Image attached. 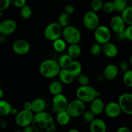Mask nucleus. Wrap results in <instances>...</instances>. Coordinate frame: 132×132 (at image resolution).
<instances>
[{
  "label": "nucleus",
  "mask_w": 132,
  "mask_h": 132,
  "mask_svg": "<svg viewBox=\"0 0 132 132\" xmlns=\"http://www.w3.org/2000/svg\"><path fill=\"white\" fill-rule=\"evenodd\" d=\"M32 126L34 131L36 132L55 131V124L54 118L50 113L45 111L34 113Z\"/></svg>",
  "instance_id": "obj_1"
},
{
  "label": "nucleus",
  "mask_w": 132,
  "mask_h": 132,
  "mask_svg": "<svg viewBox=\"0 0 132 132\" xmlns=\"http://www.w3.org/2000/svg\"><path fill=\"white\" fill-rule=\"evenodd\" d=\"M61 68L57 61L54 59L44 60L39 65V72L43 77L47 79L54 78L58 76Z\"/></svg>",
  "instance_id": "obj_2"
},
{
  "label": "nucleus",
  "mask_w": 132,
  "mask_h": 132,
  "mask_svg": "<svg viewBox=\"0 0 132 132\" xmlns=\"http://www.w3.org/2000/svg\"><path fill=\"white\" fill-rule=\"evenodd\" d=\"M99 92L97 91L94 87L89 86H80L76 91V96L77 99L82 101L85 103H90L96 97H99Z\"/></svg>",
  "instance_id": "obj_3"
},
{
  "label": "nucleus",
  "mask_w": 132,
  "mask_h": 132,
  "mask_svg": "<svg viewBox=\"0 0 132 132\" xmlns=\"http://www.w3.org/2000/svg\"><path fill=\"white\" fill-rule=\"evenodd\" d=\"M62 36L67 43L70 44L79 43L81 39V34L77 27L68 25L63 28Z\"/></svg>",
  "instance_id": "obj_4"
},
{
  "label": "nucleus",
  "mask_w": 132,
  "mask_h": 132,
  "mask_svg": "<svg viewBox=\"0 0 132 132\" xmlns=\"http://www.w3.org/2000/svg\"><path fill=\"white\" fill-rule=\"evenodd\" d=\"M62 31L63 27L57 22H53L46 26L44 30V36L46 39L54 41L61 37Z\"/></svg>",
  "instance_id": "obj_5"
},
{
  "label": "nucleus",
  "mask_w": 132,
  "mask_h": 132,
  "mask_svg": "<svg viewBox=\"0 0 132 132\" xmlns=\"http://www.w3.org/2000/svg\"><path fill=\"white\" fill-rule=\"evenodd\" d=\"M85 110V103L77 98L68 103L66 111L71 117H77L82 116Z\"/></svg>",
  "instance_id": "obj_6"
},
{
  "label": "nucleus",
  "mask_w": 132,
  "mask_h": 132,
  "mask_svg": "<svg viewBox=\"0 0 132 132\" xmlns=\"http://www.w3.org/2000/svg\"><path fill=\"white\" fill-rule=\"evenodd\" d=\"M111 36L110 29L105 25H99L94 30V39L101 45L110 41Z\"/></svg>",
  "instance_id": "obj_7"
},
{
  "label": "nucleus",
  "mask_w": 132,
  "mask_h": 132,
  "mask_svg": "<svg viewBox=\"0 0 132 132\" xmlns=\"http://www.w3.org/2000/svg\"><path fill=\"white\" fill-rule=\"evenodd\" d=\"M34 113L31 110L23 109L18 112L15 116V121L17 125L20 127H24L27 125H32L33 122Z\"/></svg>",
  "instance_id": "obj_8"
},
{
  "label": "nucleus",
  "mask_w": 132,
  "mask_h": 132,
  "mask_svg": "<svg viewBox=\"0 0 132 132\" xmlns=\"http://www.w3.org/2000/svg\"><path fill=\"white\" fill-rule=\"evenodd\" d=\"M99 21H100L97 14L93 10L88 11L84 15V26L90 30H94L99 25Z\"/></svg>",
  "instance_id": "obj_9"
},
{
  "label": "nucleus",
  "mask_w": 132,
  "mask_h": 132,
  "mask_svg": "<svg viewBox=\"0 0 132 132\" xmlns=\"http://www.w3.org/2000/svg\"><path fill=\"white\" fill-rule=\"evenodd\" d=\"M118 103L122 112L132 116V94L125 93L121 94L119 97Z\"/></svg>",
  "instance_id": "obj_10"
},
{
  "label": "nucleus",
  "mask_w": 132,
  "mask_h": 132,
  "mask_svg": "<svg viewBox=\"0 0 132 132\" xmlns=\"http://www.w3.org/2000/svg\"><path fill=\"white\" fill-rule=\"evenodd\" d=\"M13 52L19 55H26L30 50V45L29 43L25 39H20L14 41L12 46Z\"/></svg>",
  "instance_id": "obj_11"
},
{
  "label": "nucleus",
  "mask_w": 132,
  "mask_h": 132,
  "mask_svg": "<svg viewBox=\"0 0 132 132\" xmlns=\"http://www.w3.org/2000/svg\"><path fill=\"white\" fill-rule=\"evenodd\" d=\"M68 104V99L62 93L54 95L53 97L52 107L55 112H59L66 110Z\"/></svg>",
  "instance_id": "obj_12"
},
{
  "label": "nucleus",
  "mask_w": 132,
  "mask_h": 132,
  "mask_svg": "<svg viewBox=\"0 0 132 132\" xmlns=\"http://www.w3.org/2000/svg\"><path fill=\"white\" fill-rule=\"evenodd\" d=\"M17 29V23L13 19H8L0 23V34L3 36H10Z\"/></svg>",
  "instance_id": "obj_13"
},
{
  "label": "nucleus",
  "mask_w": 132,
  "mask_h": 132,
  "mask_svg": "<svg viewBox=\"0 0 132 132\" xmlns=\"http://www.w3.org/2000/svg\"><path fill=\"white\" fill-rule=\"evenodd\" d=\"M104 112L109 118L115 119L120 116L122 111L118 102L112 101L104 105Z\"/></svg>",
  "instance_id": "obj_14"
},
{
  "label": "nucleus",
  "mask_w": 132,
  "mask_h": 132,
  "mask_svg": "<svg viewBox=\"0 0 132 132\" xmlns=\"http://www.w3.org/2000/svg\"><path fill=\"white\" fill-rule=\"evenodd\" d=\"M110 24L112 30L117 34L124 32L126 24L121 15H115L111 19Z\"/></svg>",
  "instance_id": "obj_15"
},
{
  "label": "nucleus",
  "mask_w": 132,
  "mask_h": 132,
  "mask_svg": "<svg viewBox=\"0 0 132 132\" xmlns=\"http://www.w3.org/2000/svg\"><path fill=\"white\" fill-rule=\"evenodd\" d=\"M102 53L107 57L113 58L117 55L119 49L114 43L108 41L102 45Z\"/></svg>",
  "instance_id": "obj_16"
},
{
  "label": "nucleus",
  "mask_w": 132,
  "mask_h": 132,
  "mask_svg": "<svg viewBox=\"0 0 132 132\" xmlns=\"http://www.w3.org/2000/svg\"><path fill=\"white\" fill-rule=\"evenodd\" d=\"M119 72L118 67L114 64H109L105 67L103 71L104 79L108 81H112L117 77Z\"/></svg>",
  "instance_id": "obj_17"
},
{
  "label": "nucleus",
  "mask_w": 132,
  "mask_h": 132,
  "mask_svg": "<svg viewBox=\"0 0 132 132\" xmlns=\"http://www.w3.org/2000/svg\"><path fill=\"white\" fill-rule=\"evenodd\" d=\"M104 102L98 97H95L90 102V110L95 114V116L101 114L104 112Z\"/></svg>",
  "instance_id": "obj_18"
},
{
  "label": "nucleus",
  "mask_w": 132,
  "mask_h": 132,
  "mask_svg": "<svg viewBox=\"0 0 132 132\" xmlns=\"http://www.w3.org/2000/svg\"><path fill=\"white\" fill-rule=\"evenodd\" d=\"M90 131L91 132H105L106 125L101 119H94L90 122Z\"/></svg>",
  "instance_id": "obj_19"
},
{
  "label": "nucleus",
  "mask_w": 132,
  "mask_h": 132,
  "mask_svg": "<svg viewBox=\"0 0 132 132\" xmlns=\"http://www.w3.org/2000/svg\"><path fill=\"white\" fill-rule=\"evenodd\" d=\"M46 101L42 98H37L31 102V111L34 113L45 111L46 108Z\"/></svg>",
  "instance_id": "obj_20"
},
{
  "label": "nucleus",
  "mask_w": 132,
  "mask_h": 132,
  "mask_svg": "<svg viewBox=\"0 0 132 132\" xmlns=\"http://www.w3.org/2000/svg\"><path fill=\"white\" fill-rule=\"evenodd\" d=\"M58 76L61 82L65 85H70L72 83L75 79L68 69H61L58 73Z\"/></svg>",
  "instance_id": "obj_21"
},
{
  "label": "nucleus",
  "mask_w": 132,
  "mask_h": 132,
  "mask_svg": "<svg viewBox=\"0 0 132 132\" xmlns=\"http://www.w3.org/2000/svg\"><path fill=\"white\" fill-rule=\"evenodd\" d=\"M67 69L75 78L77 77L81 73H82V65H81V63L78 61H72Z\"/></svg>",
  "instance_id": "obj_22"
},
{
  "label": "nucleus",
  "mask_w": 132,
  "mask_h": 132,
  "mask_svg": "<svg viewBox=\"0 0 132 132\" xmlns=\"http://www.w3.org/2000/svg\"><path fill=\"white\" fill-rule=\"evenodd\" d=\"M71 117L66 110L57 112L56 121L59 125L65 126L70 122Z\"/></svg>",
  "instance_id": "obj_23"
},
{
  "label": "nucleus",
  "mask_w": 132,
  "mask_h": 132,
  "mask_svg": "<svg viewBox=\"0 0 132 132\" xmlns=\"http://www.w3.org/2000/svg\"><path fill=\"white\" fill-rule=\"evenodd\" d=\"M67 54L73 59H77L81 54V47L79 43L70 44L67 50Z\"/></svg>",
  "instance_id": "obj_24"
},
{
  "label": "nucleus",
  "mask_w": 132,
  "mask_h": 132,
  "mask_svg": "<svg viewBox=\"0 0 132 132\" xmlns=\"http://www.w3.org/2000/svg\"><path fill=\"white\" fill-rule=\"evenodd\" d=\"M73 60L68 54H64L59 57L57 63L61 69H67Z\"/></svg>",
  "instance_id": "obj_25"
},
{
  "label": "nucleus",
  "mask_w": 132,
  "mask_h": 132,
  "mask_svg": "<svg viewBox=\"0 0 132 132\" xmlns=\"http://www.w3.org/2000/svg\"><path fill=\"white\" fill-rule=\"evenodd\" d=\"M63 90V85L61 81H54L50 82V85H49V92L53 95L61 94Z\"/></svg>",
  "instance_id": "obj_26"
},
{
  "label": "nucleus",
  "mask_w": 132,
  "mask_h": 132,
  "mask_svg": "<svg viewBox=\"0 0 132 132\" xmlns=\"http://www.w3.org/2000/svg\"><path fill=\"white\" fill-rule=\"evenodd\" d=\"M12 106L10 103L3 99H0V116H6L10 114Z\"/></svg>",
  "instance_id": "obj_27"
},
{
  "label": "nucleus",
  "mask_w": 132,
  "mask_h": 132,
  "mask_svg": "<svg viewBox=\"0 0 132 132\" xmlns=\"http://www.w3.org/2000/svg\"><path fill=\"white\" fill-rule=\"evenodd\" d=\"M67 42L63 39L58 38L53 41V48L57 52H63L66 50Z\"/></svg>",
  "instance_id": "obj_28"
},
{
  "label": "nucleus",
  "mask_w": 132,
  "mask_h": 132,
  "mask_svg": "<svg viewBox=\"0 0 132 132\" xmlns=\"http://www.w3.org/2000/svg\"><path fill=\"white\" fill-rule=\"evenodd\" d=\"M121 16L128 25H132V6H127L122 12Z\"/></svg>",
  "instance_id": "obj_29"
},
{
  "label": "nucleus",
  "mask_w": 132,
  "mask_h": 132,
  "mask_svg": "<svg viewBox=\"0 0 132 132\" xmlns=\"http://www.w3.org/2000/svg\"><path fill=\"white\" fill-rule=\"evenodd\" d=\"M57 23L63 28L69 25L70 23V17L69 14L66 12H64L61 14L59 16V18H58Z\"/></svg>",
  "instance_id": "obj_30"
},
{
  "label": "nucleus",
  "mask_w": 132,
  "mask_h": 132,
  "mask_svg": "<svg viewBox=\"0 0 132 132\" xmlns=\"http://www.w3.org/2000/svg\"><path fill=\"white\" fill-rule=\"evenodd\" d=\"M122 81L127 87L132 88V70L129 69L126 72H124Z\"/></svg>",
  "instance_id": "obj_31"
},
{
  "label": "nucleus",
  "mask_w": 132,
  "mask_h": 132,
  "mask_svg": "<svg viewBox=\"0 0 132 132\" xmlns=\"http://www.w3.org/2000/svg\"><path fill=\"white\" fill-rule=\"evenodd\" d=\"M113 5L115 7V10L121 12L127 5V1L126 0H113Z\"/></svg>",
  "instance_id": "obj_32"
},
{
  "label": "nucleus",
  "mask_w": 132,
  "mask_h": 132,
  "mask_svg": "<svg viewBox=\"0 0 132 132\" xmlns=\"http://www.w3.org/2000/svg\"><path fill=\"white\" fill-rule=\"evenodd\" d=\"M32 14V11L31 8L28 5H25L23 7L21 8L20 15L22 18L24 19H29Z\"/></svg>",
  "instance_id": "obj_33"
},
{
  "label": "nucleus",
  "mask_w": 132,
  "mask_h": 132,
  "mask_svg": "<svg viewBox=\"0 0 132 132\" xmlns=\"http://www.w3.org/2000/svg\"><path fill=\"white\" fill-rule=\"evenodd\" d=\"M102 10L106 14H110L115 11V7L113 1H107V2L104 3L103 7H102Z\"/></svg>",
  "instance_id": "obj_34"
},
{
  "label": "nucleus",
  "mask_w": 132,
  "mask_h": 132,
  "mask_svg": "<svg viewBox=\"0 0 132 132\" xmlns=\"http://www.w3.org/2000/svg\"><path fill=\"white\" fill-rule=\"evenodd\" d=\"M90 52L94 56L99 55L102 53V45L95 43L90 48Z\"/></svg>",
  "instance_id": "obj_35"
},
{
  "label": "nucleus",
  "mask_w": 132,
  "mask_h": 132,
  "mask_svg": "<svg viewBox=\"0 0 132 132\" xmlns=\"http://www.w3.org/2000/svg\"><path fill=\"white\" fill-rule=\"evenodd\" d=\"M103 3V0H92L91 2L92 10L97 12L102 9Z\"/></svg>",
  "instance_id": "obj_36"
},
{
  "label": "nucleus",
  "mask_w": 132,
  "mask_h": 132,
  "mask_svg": "<svg viewBox=\"0 0 132 132\" xmlns=\"http://www.w3.org/2000/svg\"><path fill=\"white\" fill-rule=\"evenodd\" d=\"M82 116L84 121L85 122H89V123L90 122H92L95 119V114L90 110H85V112L82 113Z\"/></svg>",
  "instance_id": "obj_37"
},
{
  "label": "nucleus",
  "mask_w": 132,
  "mask_h": 132,
  "mask_svg": "<svg viewBox=\"0 0 132 132\" xmlns=\"http://www.w3.org/2000/svg\"><path fill=\"white\" fill-rule=\"evenodd\" d=\"M89 78L86 75L81 73L77 77V81L81 86H85V85H89Z\"/></svg>",
  "instance_id": "obj_38"
},
{
  "label": "nucleus",
  "mask_w": 132,
  "mask_h": 132,
  "mask_svg": "<svg viewBox=\"0 0 132 132\" xmlns=\"http://www.w3.org/2000/svg\"><path fill=\"white\" fill-rule=\"evenodd\" d=\"M10 5L16 8L21 9L27 5V0H10Z\"/></svg>",
  "instance_id": "obj_39"
},
{
  "label": "nucleus",
  "mask_w": 132,
  "mask_h": 132,
  "mask_svg": "<svg viewBox=\"0 0 132 132\" xmlns=\"http://www.w3.org/2000/svg\"><path fill=\"white\" fill-rule=\"evenodd\" d=\"M126 40L132 41V25H128L124 30Z\"/></svg>",
  "instance_id": "obj_40"
},
{
  "label": "nucleus",
  "mask_w": 132,
  "mask_h": 132,
  "mask_svg": "<svg viewBox=\"0 0 132 132\" xmlns=\"http://www.w3.org/2000/svg\"><path fill=\"white\" fill-rule=\"evenodd\" d=\"M10 5V0H0V12L6 10Z\"/></svg>",
  "instance_id": "obj_41"
},
{
  "label": "nucleus",
  "mask_w": 132,
  "mask_h": 132,
  "mask_svg": "<svg viewBox=\"0 0 132 132\" xmlns=\"http://www.w3.org/2000/svg\"><path fill=\"white\" fill-rule=\"evenodd\" d=\"M118 68L119 70H121V72L124 73V72H126V71L130 69V64L126 61H121L119 64Z\"/></svg>",
  "instance_id": "obj_42"
},
{
  "label": "nucleus",
  "mask_w": 132,
  "mask_h": 132,
  "mask_svg": "<svg viewBox=\"0 0 132 132\" xmlns=\"http://www.w3.org/2000/svg\"><path fill=\"white\" fill-rule=\"evenodd\" d=\"M64 11H65L66 13L68 14L69 15L70 14H72L75 11V8L74 6L72 5H67V6L64 7Z\"/></svg>",
  "instance_id": "obj_43"
},
{
  "label": "nucleus",
  "mask_w": 132,
  "mask_h": 132,
  "mask_svg": "<svg viewBox=\"0 0 132 132\" xmlns=\"http://www.w3.org/2000/svg\"><path fill=\"white\" fill-rule=\"evenodd\" d=\"M23 132H33L34 131L33 127L32 125H27V126L23 127Z\"/></svg>",
  "instance_id": "obj_44"
},
{
  "label": "nucleus",
  "mask_w": 132,
  "mask_h": 132,
  "mask_svg": "<svg viewBox=\"0 0 132 132\" xmlns=\"http://www.w3.org/2000/svg\"><path fill=\"white\" fill-rule=\"evenodd\" d=\"M117 132H131V129L126 126H121L119 127L117 130Z\"/></svg>",
  "instance_id": "obj_45"
},
{
  "label": "nucleus",
  "mask_w": 132,
  "mask_h": 132,
  "mask_svg": "<svg viewBox=\"0 0 132 132\" xmlns=\"http://www.w3.org/2000/svg\"><path fill=\"white\" fill-rule=\"evenodd\" d=\"M117 37L119 41H122L126 39V37H125V35L124 32H120V33H117Z\"/></svg>",
  "instance_id": "obj_46"
},
{
  "label": "nucleus",
  "mask_w": 132,
  "mask_h": 132,
  "mask_svg": "<svg viewBox=\"0 0 132 132\" xmlns=\"http://www.w3.org/2000/svg\"><path fill=\"white\" fill-rule=\"evenodd\" d=\"M24 109L27 110H31V102L27 101L24 104Z\"/></svg>",
  "instance_id": "obj_47"
},
{
  "label": "nucleus",
  "mask_w": 132,
  "mask_h": 132,
  "mask_svg": "<svg viewBox=\"0 0 132 132\" xmlns=\"http://www.w3.org/2000/svg\"><path fill=\"white\" fill-rule=\"evenodd\" d=\"M18 113V111L17 110L16 108H12V110H11V112H10V113H12V114L13 115H15L16 116L17 113Z\"/></svg>",
  "instance_id": "obj_48"
},
{
  "label": "nucleus",
  "mask_w": 132,
  "mask_h": 132,
  "mask_svg": "<svg viewBox=\"0 0 132 132\" xmlns=\"http://www.w3.org/2000/svg\"><path fill=\"white\" fill-rule=\"evenodd\" d=\"M4 96V92L1 88H0V99H2Z\"/></svg>",
  "instance_id": "obj_49"
},
{
  "label": "nucleus",
  "mask_w": 132,
  "mask_h": 132,
  "mask_svg": "<svg viewBox=\"0 0 132 132\" xmlns=\"http://www.w3.org/2000/svg\"><path fill=\"white\" fill-rule=\"evenodd\" d=\"M69 132H79V130H76V129H71L69 130Z\"/></svg>",
  "instance_id": "obj_50"
},
{
  "label": "nucleus",
  "mask_w": 132,
  "mask_h": 132,
  "mask_svg": "<svg viewBox=\"0 0 132 132\" xmlns=\"http://www.w3.org/2000/svg\"><path fill=\"white\" fill-rule=\"evenodd\" d=\"M129 63H130V65L132 66V54L131 55V56H130V59H129Z\"/></svg>",
  "instance_id": "obj_51"
},
{
  "label": "nucleus",
  "mask_w": 132,
  "mask_h": 132,
  "mask_svg": "<svg viewBox=\"0 0 132 132\" xmlns=\"http://www.w3.org/2000/svg\"><path fill=\"white\" fill-rule=\"evenodd\" d=\"M2 37H3V36L1 34H0V43H1V41H2Z\"/></svg>",
  "instance_id": "obj_52"
},
{
  "label": "nucleus",
  "mask_w": 132,
  "mask_h": 132,
  "mask_svg": "<svg viewBox=\"0 0 132 132\" xmlns=\"http://www.w3.org/2000/svg\"><path fill=\"white\" fill-rule=\"evenodd\" d=\"M0 82H1V78H0Z\"/></svg>",
  "instance_id": "obj_53"
},
{
  "label": "nucleus",
  "mask_w": 132,
  "mask_h": 132,
  "mask_svg": "<svg viewBox=\"0 0 132 132\" xmlns=\"http://www.w3.org/2000/svg\"><path fill=\"white\" fill-rule=\"evenodd\" d=\"M131 132H132V129L131 130Z\"/></svg>",
  "instance_id": "obj_54"
}]
</instances>
